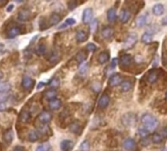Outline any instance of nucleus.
I'll list each match as a JSON object with an SVG mask.
<instances>
[{
	"label": "nucleus",
	"instance_id": "f257e3e1",
	"mask_svg": "<svg viewBox=\"0 0 167 151\" xmlns=\"http://www.w3.org/2000/svg\"><path fill=\"white\" fill-rule=\"evenodd\" d=\"M141 124L144 125V129L148 132H154L159 126V122L153 115L147 113L141 116Z\"/></svg>",
	"mask_w": 167,
	"mask_h": 151
},
{
	"label": "nucleus",
	"instance_id": "f03ea898",
	"mask_svg": "<svg viewBox=\"0 0 167 151\" xmlns=\"http://www.w3.org/2000/svg\"><path fill=\"white\" fill-rule=\"evenodd\" d=\"M136 115L133 113H127L122 117V123L126 127H133L136 123Z\"/></svg>",
	"mask_w": 167,
	"mask_h": 151
},
{
	"label": "nucleus",
	"instance_id": "7ed1b4c3",
	"mask_svg": "<svg viewBox=\"0 0 167 151\" xmlns=\"http://www.w3.org/2000/svg\"><path fill=\"white\" fill-rule=\"evenodd\" d=\"M52 119L51 114L48 111H43L39 113V115L37 116V120L40 122L41 124H48Z\"/></svg>",
	"mask_w": 167,
	"mask_h": 151
},
{
	"label": "nucleus",
	"instance_id": "20e7f679",
	"mask_svg": "<svg viewBox=\"0 0 167 151\" xmlns=\"http://www.w3.org/2000/svg\"><path fill=\"white\" fill-rule=\"evenodd\" d=\"M137 42V35H130L126 37V39L124 41V48L125 49H130Z\"/></svg>",
	"mask_w": 167,
	"mask_h": 151
},
{
	"label": "nucleus",
	"instance_id": "39448f33",
	"mask_svg": "<svg viewBox=\"0 0 167 151\" xmlns=\"http://www.w3.org/2000/svg\"><path fill=\"white\" fill-rule=\"evenodd\" d=\"M32 18V13L29 9H22L18 13V20L21 22H27Z\"/></svg>",
	"mask_w": 167,
	"mask_h": 151
},
{
	"label": "nucleus",
	"instance_id": "423d86ee",
	"mask_svg": "<svg viewBox=\"0 0 167 151\" xmlns=\"http://www.w3.org/2000/svg\"><path fill=\"white\" fill-rule=\"evenodd\" d=\"M132 61H133V58L131 55H129V54H123V55H121L120 57V65L122 68H127L131 64H132Z\"/></svg>",
	"mask_w": 167,
	"mask_h": 151
},
{
	"label": "nucleus",
	"instance_id": "0eeeda50",
	"mask_svg": "<svg viewBox=\"0 0 167 151\" xmlns=\"http://www.w3.org/2000/svg\"><path fill=\"white\" fill-rule=\"evenodd\" d=\"M33 85H35V81H33L32 78L28 77V76H25V77L23 78V79H22V86H23L24 89L30 90V89H32V87L33 86Z\"/></svg>",
	"mask_w": 167,
	"mask_h": 151
},
{
	"label": "nucleus",
	"instance_id": "6e6552de",
	"mask_svg": "<svg viewBox=\"0 0 167 151\" xmlns=\"http://www.w3.org/2000/svg\"><path fill=\"white\" fill-rule=\"evenodd\" d=\"M93 16H94L93 9H91V8H87V9H85L83 12V17H82L83 22L85 24L90 23L91 19H93Z\"/></svg>",
	"mask_w": 167,
	"mask_h": 151
},
{
	"label": "nucleus",
	"instance_id": "1a4fd4ad",
	"mask_svg": "<svg viewBox=\"0 0 167 151\" xmlns=\"http://www.w3.org/2000/svg\"><path fill=\"white\" fill-rule=\"evenodd\" d=\"M109 102H110V98H109V96H108V94L103 93L100 96V98L98 100V107L100 109H105L108 105H109Z\"/></svg>",
	"mask_w": 167,
	"mask_h": 151
},
{
	"label": "nucleus",
	"instance_id": "9d476101",
	"mask_svg": "<svg viewBox=\"0 0 167 151\" xmlns=\"http://www.w3.org/2000/svg\"><path fill=\"white\" fill-rule=\"evenodd\" d=\"M20 33H22V29H21V27L13 26L8 30L7 35H8V37H10V39H14V37H16L17 35H19Z\"/></svg>",
	"mask_w": 167,
	"mask_h": 151
},
{
	"label": "nucleus",
	"instance_id": "9b49d317",
	"mask_svg": "<svg viewBox=\"0 0 167 151\" xmlns=\"http://www.w3.org/2000/svg\"><path fill=\"white\" fill-rule=\"evenodd\" d=\"M123 82V79H122V77H121V75L114 74V75H112L109 79V86H117L121 85V82Z\"/></svg>",
	"mask_w": 167,
	"mask_h": 151
},
{
	"label": "nucleus",
	"instance_id": "f8f14e48",
	"mask_svg": "<svg viewBox=\"0 0 167 151\" xmlns=\"http://www.w3.org/2000/svg\"><path fill=\"white\" fill-rule=\"evenodd\" d=\"M87 39H89V33H87L86 31H83V30L77 31V32H76V40H77V42H79V43L85 42Z\"/></svg>",
	"mask_w": 167,
	"mask_h": 151
},
{
	"label": "nucleus",
	"instance_id": "ddd939ff",
	"mask_svg": "<svg viewBox=\"0 0 167 151\" xmlns=\"http://www.w3.org/2000/svg\"><path fill=\"white\" fill-rule=\"evenodd\" d=\"M70 131L72 133H76V135H78V136H80L82 131H83V128H82L80 122L74 121L73 123L70 125Z\"/></svg>",
	"mask_w": 167,
	"mask_h": 151
},
{
	"label": "nucleus",
	"instance_id": "4468645a",
	"mask_svg": "<svg viewBox=\"0 0 167 151\" xmlns=\"http://www.w3.org/2000/svg\"><path fill=\"white\" fill-rule=\"evenodd\" d=\"M123 148L125 149V150H127V151H130V150H132V149H134L135 148V146H136V142H135V140L133 139V138H131V137H128V138H126L124 141H123Z\"/></svg>",
	"mask_w": 167,
	"mask_h": 151
},
{
	"label": "nucleus",
	"instance_id": "2eb2a0df",
	"mask_svg": "<svg viewBox=\"0 0 167 151\" xmlns=\"http://www.w3.org/2000/svg\"><path fill=\"white\" fill-rule=\"evenodd\" d=\"M60 147L62 151H71L74 147V141L70 139H65L63 141H61Z\"/></svg>",
	"mask_w": 167,
	"mask_h": 151
},
{
	"label": "nucleus",
	"instance_id": "dca6fc26",
	"mask_svg": "<svg viewBox=\"0 0 167 151\" xmlns=\"http://www.w3.org/2000/svg\"><path fill=\"white\" fill-rule=\"evenodd\" d=\"M114 35V30L111 27H104L101 30V35L103 39H109Z\"/></svg>",
	"mask_w": 167,
	"mask_h": 151
},
{
	"label": "nucleus",
	"instance_id": "f3484780",
	"mask_svg": "<svg viewBox=\"0 0 167 151\" xmlns=\"http://www.w3.org/2000/svg\"><path fill=\"white\" fill-rule=\"evenodd\" d=\"M131 18V13L130 11H129L128 9H123L122 11L120 12V15H119V19L121 21V23H127L129 20H130Z\"/></svg>",
	"mask_w": 167,
	"mask_h": 151
},
{
	"label": "nucleus",
	"instance_id": "a211bd4d",
	"mask_svg": "<svg viewBox=\"0 0 167 151\" xmlns=\"http://www.w3.org/2000/svg\"><path fill=\"white\" fill-rule=\"evenodd\" d=\"M61 21V17L59 14H57V13H52L51 15H50L49 17V19L47 20V22H48V26L49 27H51V26H54V25H56L58 24Z\"/></svg>",
	"mask_w": 167,
	"mask_h": 151
},
{
	"label": "nucleus",
	"instance_id": "6ab92c4d",
	"mask_svg": "<svg viewBox=\"0 0 167 151\" xmlns=\"http://www.w3.org/2000/svg\"><path fill=\"white\" fill-rule=\"evenodd\" d=\"M19 118H20V121L23 122V123H29V122L31 121V113L29 112L28 110H25L23 109L22 111H21L20 115H19Z\"/></svg>",
	"mask_w": 167,
	"mask_h": 151
},
{
	"label": "nucleus",
	"instance_id": "aec40b11",
	"mask_svg": "<svg viewBox=\"0 0 167 151\" xmlns=\"http://www.w3.org/2000/svg\"><path fill=\"white\" fill-rule=\"evenodd\" d=\"M13 138H14V133L13 131L10 129H7V131L4 132L3 133V140L6 142V143L10 144L12 141H13Z\"/></svg>",
	"mask_w": 167,
	"mask_h": 151
},
{
	"label": "nucleus",
	"instance_id": "412c9836",
	"mask_svg": "<svg viewBox=\"0 0 167 151\" xmlns=\"http://www.w3.org/2000/svg\"><path fill=\"white\" fill-rule=\"evenodd\" d=\"M148 24V15H141L136 19V26L138 28H143Z\"/></svg>",
	"mask_w": 167,
	"mask_h": 151
},
{
	"label": "nucleus",
	"instance_id": "4be33fe9",
	"mask_svg": "<svg viewBox=\"0 0 167 151\" xmlns=\"http://www.w3.org/2000/svg\"><path fill=\"white\" fill-rule=\"evenodd\" d=\"M87 57V51H85V50H80V51L76 54V57H75V59H76V61L79 63V64H82V63L86 62Z\"/></svg>",
	"mask_w": 167,
	"mask_h": 151
},
{
	"label": "nucleus",
	"instance_id": "5701e85b",
	"mask_svg": "<svg viewBox=\"0 0 167 151\" xmlns=\"http://www.w3.org/2000/svg\"><path fill=\"white\" fill-rule=\"evenodd\" d=\"M109 52L108 51H102L101 53H99V55L97 57V61L99 64H105L109 61Z\"/></svg>",
	"mask_w": 167,
	"mask_h": 151
},
{
	"label": "nucleus",
	"instance_id": "b1692460",
	"mask_svg": "<svg viewBox=\"0 0 167 151\" xmlns=\"http://www.w3.org/2000/svg\"><path fill=\"white\" fill-rule=\"evenodd\" d=\"M158 79V71L152 70L148 75V81L150 83H154Z\"/></svg>",
	"mask_w": 167,
	"mask_h": 151
},
{
	"label": "nucleus",
	"instance_id": "393cba45",
	"mask_svg": "<svg viewBox=\"0 0 167 151\" xmlns=\"http://www.w3.org/2000/svg\"><path fill=\"white\" fill-rule=\"evenodd\" d=\"M62 105V102L60 99H52L49 101V108L51 109V110H58Z\"/></svg>",
	"mask_w": 167,
	"mask_h": 151
},
{
	"label": "nucleus",
	"instance_id": "a878e982",
	"mask_svg": "<svg viewBox=\"0 0 167 151\" xmlns=\"http://www.w3.org/2000/svg\"><path fill=\"white\" fill-rule=\"evenodd\" d=\"M117 19V14H116V9L115 8H110L107 11V20L110 23H114Z\"/></svg>",
	"mask_w": 167,
	"mask_h": 151
},
{
	"label": "nucleus",
	"instance_id": "bb28decb",
	"mask_svg": "<svg viewBox=\"0 0 167 151\" xmlns=\"http://www.w3.org/2000/svg\"><path fill=\"white\" fill-rule=\"evenodd\" d=\"M76 24V20L73 19V18H70V19H67L65 22L60 25L59 27H58V30H63V29H67L69 27H72L73 25Z\"/></svg>",
	"mask_w": 167,
	"mask_h": 151
},
{
	"label": "nucleus",
	"instance_id": "cd10ccee",
	"mask_svg": "<svg viewBox=\"0 0 167 151\" xmlns=\"http://www.w3.org/2000/svg\"><path fill=\"white\" fill-rule=\"evenodd\" d=\"M152 12H153V14L154 15H156V16H160L163 14V12H164V7L162 4H155L153 7H152Z\"/></svg>",
	"mask_w": 167,
	"mask_h": 151
},
{
	"label": "nucleus",
	"instance_id": "c85d7f7f",
	"mask_svg": "<svg viewBox=\"0 0 167 151\" xmlns=\"http://www.w3.org/2000/svg\"><path fill=\"white\" fill-rule=\"evenodd\" d=\"M47 60L51 63V64H56V63L59 61V55H58V52L56 50H53V51L50 53Z\"/></svg>",
	"mask_w": 167,
	"mask_h": 151
},
{
	"label": "nucleus",
	"instance_id": "c756f323",
	"mask_svg": "<svg viewBox=\"0 0 167 151\" xmlns=\"http://www.w3.org/2000/svg\"><path fill=\"white\" fill-rule=\"evenodd\" d=\"M46 52V46L44 43H39L36 48V54L39 56H43Z\"/></svg>",
	"mask_w": 167,
	"mask_h": 151
},
{
	"label": "nucleus",
	"instance_id": "7c9ffc66",
	"mask_svg": "<svg viewBox=\"0 0 167 151\" xmlns=\"http://www.w3.org/2000/svg\"><path fill=\"white\" fill-rule=\"evenodd\" d=\"M141 42L143 43H145V44H148L152 42V35H150L149 32H145L143 35H141Z\"/></svg>",
	"mask_w": 167,
	"mask_h": 151
},
{
	"label": "nucleus",
	"instance_id": "2f4dec72",
	"mask_svg": "<svg viewBox=\"0 0 167 151\" xmlns=\"http://www.w3.org/2000/svg\"><path fill=\"white\" fill-rule=\"evenodd\" d=\"M120 87H121V90H122L123 92H127V91H129L131 89L132 82H129V81H123L122 82H121Z\"/></svg>",
	"mask_w": 167,
	"mask_h": 151
},
{
	"label": "nucleus",
	"instance_id": "473e14b6",
	"mask_svg": "<svg viewBox=\"0 0 167 151\" xmlns=\"http://www.w3.org/2000/svg\"><path fill=\"white\" fill-rule=\"evenodd\" d=\"M44 96L49 100H52V99H55L56 96H57V92L55 89H48L47 91L44 92Z\"/></svg>",
	"mask_w": 167,
	"mask_h": 151
},
{
	"label": "nucleus",
	"instance_id": "72a5a7b5",
	"mask_svg": "<svg viewBox=\"0 0 167 151\" xmlns=\"http://www.w3.org/2000/svg\"><path fill=\"white\" fill-rule=\"evenodd\" d=\"M163 139H164L163 136L158 133H154L152 136V142H154V143H160Z\"/></svg>",
	"mask_w": 167,
	"mask_h": 151
},
{
	"label": "nucleus",
	"instance_id": "f704fd0d",
	"mask_svg": "<svg viewBox=\"0 0 167 151\" xmlns=\"http://www.w3.org/2000/svg\"><path fill=\"white\" fill-rule=\"evenodd\" d=\"M28 139L31 142H36L39 139V135H37V133L35 131H31L28 135Z\"/></svg>",
	"mask_w": 167,
	"mask_h": 151
},
{
	"label": "nucleus",
	"instance_id": "c9c22d12",
	"mask_svg": "<svg viewBox=\"0 0 167 151\" xmlns=\"http://www.w3.org/2000/svg\"><path fill=\"white\" fill-rule=\"evenodd\" d=\"M50 148H51V146H50V144L47 142V143H43L39 145L36 147V151H49Z\"/></svg>",
	"mask_w": 167,
	"mask_h": 151
},
{
	"label": "nucleus",
	"instance_id": "e433bc0d",
	"mask_svg": "<svg viewBox=\"0 0 167 151\" xmlns=\"http://www.w3.org/2000/svg\"><path fill=\"white\" fill-rule=\"evenodd\" d=\"M87 70H89V65H87V62H84L81 64L80 66V70H79V72H80L81 75H86Z\"/></svg>",
	"mask_w": 167,
	"mask_h": 151
},
{
	"label": "nucleus",
	"instance_id": "4c0bfd02",
	"mask_svg": "<svg viewBox=\"0 0 167 151\" xmlns=\"http://www.w3.org/2000/svg\"><path fill=\"white\" fill-rule=\"evenodd\" d=\"M90 148V142L87 141V140H85V141H83L81 145H80V149L81 151H89Z\"/></svg>",
	"mask_w": 167,
	"mask_h": 151
},
{
	"label": "nucleus",
	"instance_id": "58836bf2",
	"mask_svg": "<svg viewBox=\"0 0 167 151\" xmlns=\"http://www.w3.org/2000/svg\"><path fill=\"white\" fill-rule=\"evenodd\" d=\"M49 86L52 87V89H56V87H58V86H60V82H59V79H56V78L52 79L51 81L49 82Z\"/></svg>",
	"mask_w": 167,
	"mask_h": 151
},
{
	"label": "nucleus",
	"instance_id": "ea45409f",
	"mask_svg": "<svg viewBox=\"0 0 167 151\" xmlns=\"http://www.w3.org/2000/svg\"><path fill=\"white\" fill-rule=\"evenodd\" d=\"M10 89V85H8V83L6 82H4V83H1L0 85V90L1 91H7V90H9Z\"/></svg>",
	"mask_w": 167,
	"mask_h": 151
},
{
	"label": "nucleus",
	"instance_id": "a19ab883",
	"mask_svg": "<svg viewBox=\"0 0 167 151\" xmlns=\"http://www.w3.org/2000/svg\"><path fill=\"white\" fill-rule=\"evenodd\" d=\"M138 133H139V135L143 137V138H145V137H148V131L147 129H140L139 131H138Z\"/></svg>",
	"mask_w": 167,
	"mask_h": 151
},
{
	"label": "nucleus",
	"instance_id": "79ce46f5",
	"mask_svg": "<svg viewBox=\"0 0 167 151\" xmlns=\"http://www.w3.org/2000/svg\"><path fill=\"white\" fill-rule=\"evenodd\" d=\"M95 49H97V46L94 43H89L87 45V51H90V52H94L95 51Z\"/></svg>",
	"mask_w": 167,
	"mask_h": 151
},
{
	"label": "nucleus",
	"instance_id": "37998d69",
	"mask_svg": "<svg viewBox=\"0 0 167 151\" xmlns=\"http://www.w3.org/2000/svg\"><path fill=\"white\" fill-rule=\"evenodd\" d=\"M77 6H78V3L77 2H75V1H69L68 2V8H69V10H74Z\"/></svg>",
	"mask_w": 167,
	"mask_h": 151
},
{
	"label": "nucleus",
	"instance_id": "c03bdc74",
	"mask_svg": "<svg viewBox=\"0 0 167 151\" xmlns=\"http://www.w3.org/2000/svg\"><path fill=\"white\" fill-rule=\"evenodd\" d=\"M93 89H94V91H95V92H99V90H100V83L99 82H94L93 83Z\"/></svg>",
	"mask_w": 167,
	"mask_h": 151
},
{
	"label": "nucleus",
	"instance_id": "a18cd8bd",
	"mask_svg": "<svg viewBox=\"0 0 167 151\" xmlns=\"http://www.w3.org/2000/svg\"><path fill=\"white\" fill-rule=\"evenodd\" d=\"M97 28V21H94L93 23H91V31H95Z\"/></svg>",
	"mask_w": 167,
	"mask_h": 151
},
{
	"label": "nucleus",
	"instance_id": "49530a36",
	"mask_svg": "<svg viewBox=\"0 0 167 151\" xmlns=\"http://www.w3.org/2000/svg\"><path fill=\"white\" fill-rule=\"evenodd\" d=\"M160 135H161L162 136H163V138H166V137H167V127L162 129V132H161Z\"/></svg>",
	"mask_w": 167,
	"mask_h": 151
},
{
	"label": "nucleus",
	"instance_id": "de8ad7c7",
	"mask_svg": "<svg viewBox=\"0 0 167 151\" xmlns=\"http://www.w3.org/2000/svg\"><path fill=\"white\" fill-rule=\"evenodd\" d=\"M161 24L163 25V26H167V16L161 20Z\"/></svg>",
	"mask_w": 167,
	"mask_h": 151
},
{
	"label": "nucleus",
	"instance_id": "09e8293b",
	"mask_svg": "<svg viewBox=\"0 0 167 151\" xmlns=\"http://www.w3.org/2000/svg\"><path fill=\"white\" fill-rule=\"evenodd\" d=\"M13 8H14V5L13 4H10L9 6H8V8H7V12L9 13V12H12V10H13Z\"/></svg>",
	"mask_w": 167,
	"mask_h": 151
},
{
	"label": "nucleus",
	"instance_id": "8fccbe9b",
	"mask_svg": "<svg viewBox=\"0 0 167 151\" xmlns=\"http://www.w3.org/2000/svg\"><path fill=\"white\" fill-rule=\"evenodd\" d=\"M13 151H24L23 147H20V146H17V147H15V149Z\"/></svg>",
	"mask_w": 167,
	"mask_h": 151
},
{
	"label": "nucleus",
	"instance_id": "3c124183",
	"mask_svg": "<svg viewBox=\"0 0 167 151\" xmlns=\"http://www.w3.org/2000/svg\"><path fill=\"white\" fill-rule=\"evenodd\" d=\"M3 47H4V45H3V44H1V43H0V51H1V50L3 49Z\"/></svg>",
	"mask_w": 167,
	"mask_h": 151
},
{
	"label": "nucleus",
	"instance_id": "603ef678",
	"mask_svg": "<svg viewBox=\"0 0 167 151\" xmlns=\"http://www.w3.org/2000/svg\"><path fill=\"white\" fill-rule=\"evenodd\" d=\"M3 78V74L1 73V72H0V79H1Z\"/></svg>",
	"mask_w": 167,
	"mask_h": 151
},
{
	"label": "nucleus",
	"instance_id": "864d4df0",
	"mask_svg": "<svg viewBox=\"0 0 167 151\" xmlns=\"http://www.w3.org/2000/svg\"><path fill=\"white\" fill-rule=\"evenodd\" d=\"M43 86V83H39V87Z\"/></svg>",
	"mask_w": 167,
	"mask_h": 151
},
{
	"label": "nucleus",
	"instance_id": "5fc2aeb1",
	"mask_svg": "<svg viewBox=\"0 0 167 151\" xmlns=\"http://www.w3.org/2000/svg\"><path fill=\"white\" fill-rule=\"evenodd\" d=\"M165 99H166V101H167V92H166V95H165Z\"/></svg>",
	"mask_w": 167,
	"mask_h": 151
},
{
	"label": "nucleus",
	"instance_id": "6e6d98bb",
	"mask_svg": "<svg viewBox=\"0 0 167 151\" xmlns=\"http://www.w3.org/2000/svg\"><path fill=\"white\" fill-rule=\"evenodd\" d=\"M162 151H167V148H164L163 150H162Z\"/></svg>",
	"mask_w": 167,
	"mask_h": 151
}]
</instances>
